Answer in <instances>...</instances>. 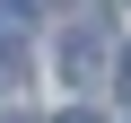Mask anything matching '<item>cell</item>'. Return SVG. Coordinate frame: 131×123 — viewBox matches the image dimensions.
<instances>
[{
    "instance_id": "6da1fadb",
    "label": "cell",
    "mask_w": 131,
    "mask_h": 123,
    "mask_svg": "<svg viewBox=\"0 0 131 123\" xmlns=\"http://www.w3.org/2000/svg\"><path fill=\"white\" fill-rule=\"evenodd\" d=\"M96 61H105V27H70V44H61V79L88 88V79H96Z\"/></svg>"
},
{
    "instance_id": "7a4b0ae2",
    "label": "cell",
    "mask_w": 131,
    "mask_h": 123,
    "mask_svg": "<svg viewBox=\"0 0 131 123\" xmlns=\"http://www.w3.org/2000/svg\"><path fill=\"white\" fill-rule=\"evenodd\" d=\"M122 97H131V53H122Z\"/></svg>"
},
{
    "instance_id": "3957f363",
    "label": "cell",
    "mask_w": 131,
    "mask_h": 123,
    "mask_svg": "<svg viewBox=\"0 0 131 123\" xmlns=\"http://www.w3.org/2000/svg\"><path fill=\"white\" fill-rule=\"evenodd\" d=\"M61 123H96V114H61Z\"/></svg>"
},
{
    "instance_id": "277c9868",
    "label": "cell",
    "mask_w": 131,
    "mask_h": 123,
    "mask_svg": "<svg viewBox=\"0 0 131 123\" xmlns=\"http://www.w3.org/2000/svg\"><path fill=\"white\" fill-rule=\"evenodd\" d=\"M9 123H26V114H9Z\"/></svg>"
}]
</instances>
